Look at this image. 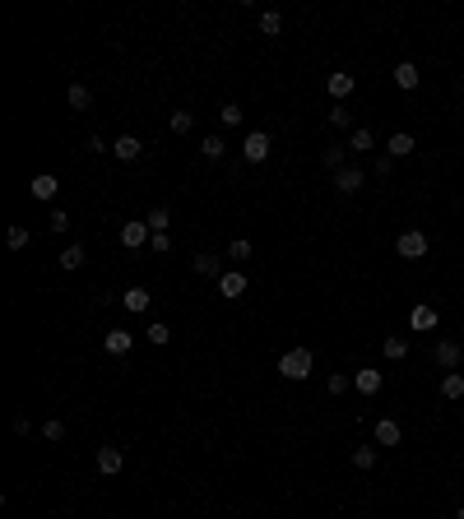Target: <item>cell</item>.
Here are the masks:
<instances>
[{
  "label": "cell",
  "instance_id": "cell-1",
  "mask_svg": "<svg viewBox=\"0 0 464 519\" xmlns=\"http://www.w3.org/2000/svg\"><path fill=\"white\" fill-rule=\"evenodd\" d=\"M311 367H316L311 348H288L283 357H278V376H283V381H307Z\"/></svg>",
  "mask_w": 464,
  "mask_h": 519
},
{
  "label": "cell",
  "instance_id": "cell-2",
  "mask_svg": "<svg viewBox=\"0 0 464 519\" xmlns=\"http://www.w3.org/2000/svg\"><path fill=\"white\" fill-rule=\"evenodd\" d=\"M395 251H400L404 260H422V255H427V237H422L418 228H409V232L395 237Z\"/></svg>",
  "mask_w": 464,
  "mask_h": 519
},
{
  "label": "cell",
  "instance_id": "cell-3",
  "mask_svg": "<svg viewBox=\"0 0 464 519\" xmlns=\"http://www.w3.org/2000/svg\"><path fill=\"white\" fill-rule=\"evenodd\" d=\"M242 158H247V163H265V158H269V135H265V130H251V135L242 139Z\"/></svg>",
  "mask_w": 464,
  "mask_h": 519
},
{
  "label": "cell",
  "instance_id": "cell-4",
  "mask_svg": "<svg viewBox=\"0 0 464 519\" xmlns=\"http://www.w3.org/2000/svg\"><path fill=\"white\" fill-rule=\"evenodd\" d=\"M154 242V228H149V223H125L121 228V246L125 251H139V246H149Z\"/></svg>",
  "mask_w": 464,
  "mask_h": 519
},
{
  "label": "cell",
  "instance_id": "cell-5",
  "mask_svg": "<svg viewBox=\"0 0 464 519\" xmlns=\"http://www.w3.org/2000/svg\"><path fill=\"white\" fill-rule=\"evenodd\" d=\"M460 357H464V348L455 343V338H436V367L441 371H455L460 367Z\"/></svg>",
  "mask_w": 464,
  "mask_h": 519
},
{
  "label": "cell",
  "instance_id": "cell-6",
  "mask_svg": "<svg viewBox=\"0 0 464 519\" xmlns=\"http://www.w3.org/2000/svg\"><path fill=\"white\" fill-rule=\"evenodd\" d=\"M102 348H107L111 357H125V352L135 348V334H130V329H107V334H102Z\"/></svg>",
  "mask_w": 464,
  "mask_h": 519
},
{
  "label": "cell",
  "instance_id": "cell-7",
  "mask_svg": "<svg viewBox=\"0 0 464 519\" xmlns=\"http://www.w3.org/2000/svg\"><path fill=\"white\" fill-rule=\"evenodd\" d=\"M353 84H357V79H353V75H343V70H334V75H325V93H330L334 102H343V98L353 93Z\"/></svg>",
  "mask_w": 464,
  "mask_h": 519
},
{
  "label": "cell",
  "instance_id": "cell-8",
  "mask_svg": "<svg viewBox=\"0 0 464 519\" xmlns=\"http://www.w3.org/2000/svg\"><path fill=\"white\" fill-rule=\"evenodd\" d=\"M381 385H386V376H381V371H371V367H362L353 376V390L357 394H381Z\"/></svg>",
  "mask_w": 464,
  "mask_h": 519
},
{
  "label": "cell",
  "instance_id": "cell-9",
  "mask_svg": "<svg viewBox=\"0 0 464 519\" xmlns=\"http://www.w3.org/2000/svg\"><path fill=\"white\" fill-rule=\"evenodd\" d=\"M334 190H339V195H357V190H362V167L334 172Z\"/></svg>",
  "mask_w": 464,
  "mask_h": 519
},
{
  "label": "cell",
  "instance_id": "cell-10",
  "mask_svg": "<svg viewBox=\"0 0 464 519\" xmlns=\"http://www.w3.org/2000/svg\"><path fill=\"white\" fill-rule=\"evenodd\" d=\"M413 149H418V144H413V135H409V130H395V135L386 139V158H409Z\"/></svg>",
  "mask_w": 464,
  "mask_h": 519
},
{
  "label": "cell",
  "instance_id": "cell-11",
  "mask_svg": "<svg viewBox=\"0 0 464 519\" xmlns=\"http://www.w3.org/2000/svg\"><path fill=\"white\" fill-rule=\"evenodd\" d=\"M121 464H125V455L121 450H116V445H102V450H98V473H121Z\"/></svg>",
  "mask_w": 464,
  "mask_h": 519
},
{
  "label": "cell",
  "instance_id": "cell-12",
  "mask_svg": "<svg viewBox=\"0 0 464 519\" xmlns=\"http://www.w3.org/2000/svg\"><path fill=\"white\" fill-rule=\"evenodd\" d=\"M28 190H33V199H56L61 181H56L51 172H42V176H33V181H28Z\"/></svg>",
  "mask_w": 464,
  "mask_h": 519
},
{
  "label": "cell",
  "instance_id": "cell-13",
  "mask_svg": "<svg viewBox=\"0 0 464 519\" xmlns=\"http://www.w3.org/2000/svg\"><path fill=\"white\" fill-rule=\"evenodd\" d=\"M395 84H400L404 93H413L418 84H422V75H418V65H413V61H400V65H395Z\"/></svg>",
  "mask_w": 464,
  "mask_h": 519
},
{
  "label": "cell",
  "instance_id": "cell-14",
  "mask_svg": "<svg viewBox=\"0 0 464 519\" xmlns=\"http://www.w3.org/2000/svg\"><path fill=\"white\" fill-rule=\"evenodd\" d=\"M111 153H116L121 163H135L139 153H144V144H139L135 135H121V139H116V144H111Z\"/></svg>",
  "mask_w": 464,
  "mask_h": 519
},
{
  "label": "cell",
  "instance_id": "cell-15",
  "mask_svg": "<svg viewBox=\"0 0 464 519\" xmlns=\"http://www.w3.org/2000/svg\"><path fill=\"white\" fill-rule=\"evenodd\" d=\"M149 302H154L149 288H125L121 292V306H125V311H135V316H139V311H149Z\"/></svg>",
  "mask_w": 464,
  "mask_h": 519
},
{
  "label": "cell",
  "instance_id": "cell-16",
  "mask_svg": "<svg viewBox=\"0 0 464 519\" xmlns=\"http://www.w3.org/2000/svg\"><path fill=\"white\" fill-rule=\"evenodd\" d=\"M218 292H223V297H242V292H247V274L228 269V274L218 278Z\"/></svg>",
  "mask_w": 464,
  "mask_h": 519
},
{
  "label": "cell",
  "instance_id": "cell-17",
  "mask_svg": "<svg viewBox=\"0 0 464 519\" xmlns=\"http://www.w3.org/2000/svg\"><path fill=\"white\" fill-rule=\"evenodd\" d=\"M409 325H413V329H436V306H413V311H409Z\"/></svg>",
  "mask_w": 464,
  "mask_h": 519
},
{
  "label": "cell",
  "instance_id": "cell-18",
  "mask_svg": "<svg viewBox=\"0 0 464 519\" xmlns=\"http://www.w3.org/2000/svg\"><path fill=\"white\" fill-rule=\"evenodd\" d=\"M376 445H400V422H395V417H381V422H376Z\"/></svg>",
  "mask_w": 464,
  "mask_h": 519
},
{
  "label": "cell",
  "instance_id": "cell-19",
  "mask_svg": "<svg viewBox=\"0 0 464 519\" xmlns=\"http://www.w3.org/2000/svg\"><path fill=\"white\" fill-rule=\"evenodd\" d=\"M190 269H195L200 278H223V264H218L214 255H195L190 260Z\"/></svg>",
  "mask_w": 464,
  "mask_h": 519
},
{
  "label": "cell",
  "instance_id": "cell-20",
  "mask_svg": "<svg viewBox=\"0 0 464 519\" xmlns=\"http://www.w3.org/2000/svg\"><path fill=\"white\" fill-rule=\"evenodd\" d=\"M381 352H386V362H404V357H409V338L390 334L386 343H381Z\"/></svg>",
  "mask_w": 464,
  "mask_h": 519
},
{
  "label": "cell",
  "instance_id": "cell-21",
  "mask_svg": "<svg viewBox=\"0 0 464 519\" xmlns=\"http://www.w3.org/2000/svg\"><path fill=\"white\" fill-rule=\"evenodd\" d=\"M260 33L265 37H278V33H283V15H278V10H265L260 15Z\"/></svg>",
  "mask_w": 464,
  "mask_h": 519
},
{
  "label": "cell",
  "instance_id": "cell-22",
  "mask_svg": "<svg viewBox=\"0 0 464 519\" xmlns=\"http://www.w3.org/2000/svg\"><path fill=\"white\" fill-rule=\"evenodd\" d=\"M441 399H464V376L460 371H450L446 381H441Z\"/></svg>",
  "mask_w": 464,
  "mask_h": 519
},
{
  "label": "cell",
  "instance_id": "cell-23",
  "mask_svg": "<svg viewBox=\"0 0 464 519\" xmlns=\"http://www.w3.org/2000/svg\"><path fill=\"white\" fill-rule=\"evenodd\" d=\"M65 98H70V107H75V111H89V102H93V93L84 89V84H70V93H65Z\"/></svg>",
  "mask_w": 464,
  "mask_h": 519
},
{
  "label": "cell",
  "instance_id": "cell-24",
  "mask_svg": "<svg viewBox=\"0 0 464 519\" xmlns=\"http://www.w3.org/2000/svg\"><path fill=\"white\" fill-rule=\"evenodd\" d=\"M144 223H149L154 232H168V223H172V209H168V204H158V209H149V218H144Z\"/></svg>",
  "mask_w": 464,
  "mask_h": 519
},
{
  "label": "cell",
  "instance_id": "cell-25",
  "mask_svg": "<svg viewBox=\"0 0 464 519\" xmlns=\"http://www.w3.org/2000/svg\"><path fill=\"white\" fill-rule=\"evenodd\" d=\"M200 153L209 158V163H218V158H223L228 149H223V139H218V135H204V139H200Z\"/></svg>",
  "mask_w": 464,
  "mask_h": 519
},
{
  "label": "cell",
  "instance_id": "cell-26",
  "mask_svg": "<svg viewBox=\"0 0 464 519\" xmlns=\"http://www.w3.org/2000/svg\"><path fill=\"white\" fill-rule=\"evenodd\" d=\"M321 158H325V167H334V172H343V158H348V144H343V149H339V144H330V149H325V153H321Z\"/></svg>",
  "mask_w": 464,
  "mask_h": 519
},
{
  "label": "cell",
  "instance_id": "cell-27",
  "mask_svg": "<svg viewBox=\"0 0 464 519\" xmlns=\"http://www.w3.org/2000/svg\"><path fill=\"white\" fill-rule=\"evenodd\" d=\"M353 468H362V473L376 468V450H371V445H357V450H353Z\"/></svg>",
  "mask_w": 464,
  "mask_h": 519
},
{
  "label": "cell",
  "instance_id": "cell-28",
  "mask_svg": "<svg viewBox=\"0 0 464 519\" xmlns=\"http://www.w3.org/2000/svg\"><path fill=\"white\" fill-rule=\"evenodd\" d=\"M371 144H376V139H371V130H367V125H357L353 135H348V149H357V153H367Z\"/></svg>",
  "mask_w": 464,
  "mask_h": 519
},
{
  "label": "cell",
  "instance_id": "cell-29",
  "mask_svg": "<svg viewBox=\"0 0 464 519\" xmlns=\"http://www.w3.org/2000/svg\"><path fill=\"white\" fill-rule=\"evenodd\" d=\"M84 264V246H65L61 251V269H79Z\"/></svg>",
  "mask_w": 464,
  "mask_h": 519
},
{
  "label": "cell",
  "instance_id": "cell-30",
  "mask_svg": "<svg viewBox=\"0 0 464 519\" xmlns=\"http://www.w3.org/2000/svg\"><path fill=\"white\" fill-rule=\"evenodd\" d=\"M144 334H149V343H158V348H163V343H168V338H172V329H168V325H163V320H154V325H149V329H144Z\"/></svg>",
  "mask_w": 464,
  "mask_h": 519
},
{
  "label": "cell",
  "instance_id": "cell-31",
  "mask_svg": "<svg viewBox=\"0 0 464 519\" xmlns=\"http://www.w3.org/2000/svg\"><path fill=\"white\" fill-rule=\"evenodd\" d=\"M190 125H195V116H190V111H172V135H186Z\"/></svg>",
  "mask_w": 464,
  "mask_h": 519
},
{
  "label": "cell",
  "instance_id": "cell-32",
  "mask_svg": "<svg viewBox=\"0 0 464 519\" xmlns=\"http://www.w3.org/2000/svg\"><path fill=\"white\" fill-rule=\"evenodd\" d=\"M242 116H247V111L237 107V102H228V107L218 111V121H223V125H242Z\"/></svg>",
  "mask_w": 464,
  "mask_h": 519
},
{
  "label": "cell",
  "instance_id": "cell-33",
  "mask_svg": "<svg viewBox=\"0 0 464 519\" xmlns=\"http://www.w3.org/2000/svg\"><path fill=\"white\" fill-rule=\"evenodd\" d=\"M5 242H10V251H24L33 237H28V228H10V237H5Z\"/></svg>",
  "mask_w": 464,
  "mask_h": 519
},
{
  "label": "cell",
  "instance_id": "cell-34",
  "mask_svg": "<svg viewBox=\"0 0 464 519\" xmlns=\"http://www.w3.org/2000/svg\"><path fill=\"white\" fill-rule=\"evenodd\" d=\"M228 255L232 260H251V242H247V237H237V242L228 246Z\"/></svg>",
  "mask_w": 464,
  "mask_h": 519
},
{
  "label": "cell",
  "instance_id": "cell-35",
  "mask_svg": "<svg viewBox=\"0 0 464 519\" xmlns=\"http://www.w3.org/2000/svg\"><path fill=\"white\" fill-rule=\"evenodd\" d=\"M330 394H343V390H348V385H353V376H339V371H334V376H330Z\"/></svg>",
  "mask_w": 464,
  "mask_h": 519
},
{
  "label": "cell",
  "instance_id": "cell-36",
  "mask_svg": "<svg viewBox=\"0 0 464 519\" xmlns=\"http://www.w3.org/2000/svg\"><path fill=\"white\" fill-rule=\"evenodd\" d=\"M46 228H51V232H65V228H70V218H65V209H51V218H46Z\"/></svg>",
  "mask_w": 464,
  "mask_h": 519
},
{
  "label": "cell",
  "instance_id": "cell-37",
  "mask_svg": "<svg viewBox=\"0 0 464 519\" xmlns=\"http://www.w3.org/2000/svg\"><path fill=\"white\" fill-rule=\"evenodd\" d=\"M42 436H46V441H61V436H65V422H56V417H51V422L42 427Z\"/></svg>",
  "mask_w": 464,
  "mask_h": 519
},
{
  "label": "cell",
  "instance_id": "cell-38",
  "mask_svg": "<svg viewBox=\"0 0 464 519\" xmlns=\"http://www.w3.org/2000/svg\"><path fill=\"white\" fill-rule=\"evenodd\" d=\"M330 121H334V125H353V111H348V107H343V102H339V107L330 111Z\"/></svg>",
  "mask_w": 464,
  "mask_h": 519
},
{
  "label": "cell",
  "instance_id": "cell-39",
  "mask_svg": "<svg viewBox=\"0 0 464 519\" xmlns=\"http://www.w3.org/2000/svg\"><path fill=\"white\" fill-rule=\"evenodd\" d=\"M149 246H154L158 255H168V251H172V237H168V232H154V242H149Z\"/></svg>",
  "mask_w": 464,
  "mask_h": 519
},
{
  "label": "cell",
  "instance_id": "cell-40",
  "mask_svg": "<svg viewBox=\"0 0 464 519\" xmlns=\"http://www.w3.org/2000/svg\"><path fill=\"white\" fill-rule=\"evenodd\" d=\"M455 519H464V505H460V510H455Z\"/></svg>",
  "mask_w": 464,
  "mask_h": 519
}]
</instances>
